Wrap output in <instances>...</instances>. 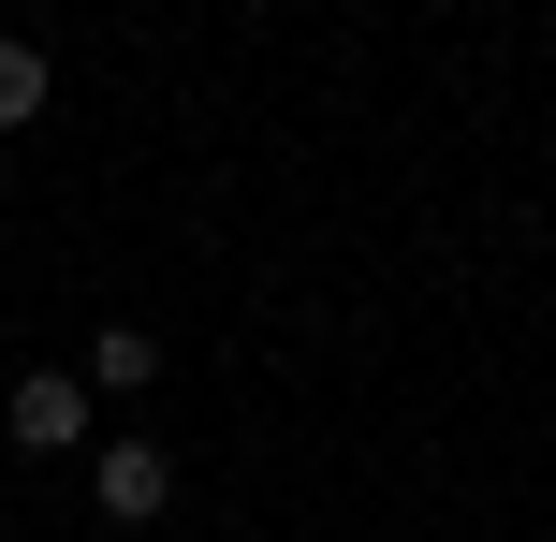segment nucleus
<instances>
[{"instance_id":"f257e3e1","label":"nucleus","mask_w":556,"mask_h":542,"mask_svg":"<svg viewBox=\"0 0 556 542\" xmlns=\"http://www.w3.org/2000/svg\"><path fill=\"white\" fill-rule=\"evenodd\" d=\"M88 514L103 528H162L176 514V455L162 440H103V455H88Z\"/></svg>"},{"instance_id":"f03ea898","label":"nucleus","mask_w":556,"mask_h":542,"mask_svg":"<svg viewBox=\"0 0 556 542\" xmlns=\"http://www.w3.org/2000/svg\"><path fill=\"white\" fill-rule=\"evenodd\" d=\"M0 426H15L29 455H74V440H88V381L74 367H29L15 396H0Z\"/></svg>"},{"instance_id":"7ed1b4c3","label":"nucleus","mask_w":556,"mask_h":542,"mask_svg":"<svg viewBox=\"0 0 556 542\" xmlns=\"http://www.w3.org/2000/svg\"><path fill=\"white\" fill-rule=\"evenodd\" d=\"M74 381H88V396H147V381H162V338H147V323H103Z\"/></svg>"},{"instance_id":"20e7f679","label":"nucleus","mask_w":556,"mask_h":542,"mask_svg":"<svg viewBox=\"0 0 556 542\" xmlns=\"http://www.w3.org/2000/svg\"><path fill=\"white\" fill-rule=\"evenodd\" d=\"M45 88H59V59L0 29V133H29V117H45Z\"/></svg>"}]
</instances>
